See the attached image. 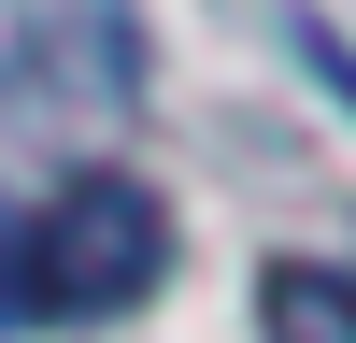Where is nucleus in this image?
<instances>
[{
	"instance_id": "obj_1",
	"label": "nucleus",
	"mask_w": 356,
	"mask_h": 343,
	"mask_svg": "<svg viewBox=\"0 0 356 343\" xmlns=\"http://www.w3.org/2000/svg\"><path fill=\"white\" fill-rule=\"evenodd\" d=\"M171 272V200L143 186V172H72V186L29 215V314H72V329H100V314H143Z\"/></svg>"
},
{
	"instance_id": "obj_2",
	"label": "nucleus",
	"mask_w": 356,
	"mask_h": 343,
	"mask_svg": "<svg viewBox=\"0 0 356 343\" xmlns=\"http://www.w3.org/2000/svg\"><path fill=\"white\" fill-rule=\"evenodd\" d=\"M257 329H271V343H356V272L271 257V272H257Z\"/></svg>"
},
{
	"instance_id": "obj_3",
	"label": "nucleus",
	"mask_w": 356,
	"mask_h": 343,
	"mask_svg": "<svg viewBox=\"0 0 356 343\" xmlns=\"http://www.w3.org/2000/svg\"><path fill=\"white\" fill-rule=\"evenodd\" d=\"M15 314H29V215L0 200V329H15Z\"/></svg>"
}]
</instances>
